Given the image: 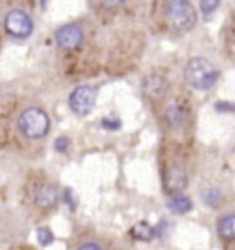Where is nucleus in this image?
<instances>
[{
	"mask_svg": "<svg viewBox=\"0 0 235 250\" xmlns=\"http://www.w3.org/2000/svg\"><path fill=\"white\" fill-rule=\"evenodd\" d=\"M164 17L176 32H189L197 21V14L189 0H165Z\"/></svg>",
	"mask_w": 235,
	"mask_h": 250,
	"instance_id": "nucleus-1",
	"label": "nucleus"
},
{
	"mask_svg": "<svg viewBox=\"0 0 235 250\" xmlns=\"http://www.w3.org/2000/svg\"><path fill=\"white\" fill-rule=\"evenodd\" d=\"M219 76H220V72L213 66L208 59L199 58V57L190 59L184 70L186 81L192 88L199 89V91L212 88L214 83L219 79Z\"/></svg>",
	"mask_w": 235,
	"mask_h": 250,
	"instance_id": "nucleus-2",
	"label": "nucleus"
},
{
	"mask_svg": "<svg viewBox=\"0 0 235 250\" xmlns=\"http://www.w3.org/2000/svg\"><path fill=\"white\" fill-rule=\"evenodd\" d=\"M20 129L29 139L43 138L50 126V120L44 111L37 107H30L25 110L20 117Z\"/></svg>",
	"mask_w": 235,
	"mask_h": 250,
	"instance_id": "nucleus-3",
	"label": "nucleus"
},
{
	"mask_svg": "<svg viewBox=\"0 0 235 250\" xmlns=\"http://www.w3.org/2000/svg\"><path fill=\"white\" fill-rule=\"evenodd\" d=\"M96 91L89 85H80L69 96L70 109L79 116H87L95 107Z\"/></svg>",
	"mask_w": 235,
	"mask_h": 250,
	"instance_id": "nucleus-4",
	"label": "nucleus"
},
{
	"mask_svg": "<svg viewBox=\"0 0 235 250\" xmlns=\"http://www.w3.org/2000/svg\"><path fill=\"white\" fill-rule=\"evenodd\" d=\"M4 25H6L8 33L11 36L18 37V39L29 37L33 30V22L29 18V15L21 10H14V11L8 13Z\"/></svg>",
	"mask_w": 235,
	"mask_h": 250,
	"instance_id": "nucleus-5",
	"label": "nucleus"
},
{
	"mask_svg": "<svg viewBox=\"0 0 235 250\" xmlns=\"http://www.w3.org/2000/svg\"><path fill=\"white\" fill-rule=\"evenodd\" d=\"M55 40L61 48L64 50H74L83 42V30L73 23L64 25L55 32Z\"/></svg>",
	"mask_w": 235,
	"mask_h": 250,
	"instance_id": "nucleus-6",
	"label": "nucleus"
},
{
	"mask_svg": "<svg viewBox=\"0 0 235 250\" xmlns=\"http://www.w3.org/2000/svg\"><path fill=\"white\" fill-rule=\"evenodd\" d=\"M165 186L172 192L182 191L187 186V176H186L184 170L180 169V168H172L168 172L167 179H165Z\"/></svg>",
	"mask_w": 235,
	"mask_h": 250,
	"instance_id": "nucleus-7",
	"label": "nucleus"
},
{
	"mask_svg": "<svg viewBox=\"0 0 235 250\" xmlns=\"http://www.w3.org/2000/svg\"><path fill=\"white\" fill-rule=\"evenodd\" d=\"M58 199L57 190L51 186H43L36 191V204L42 208H51Z\"/></svg>",
	"mask_w": 235,
	"mask_h": 250,
	"instance_id": "nucleus-8",
	"label": "nucleus"
},
{
	"mask_svg": "<svg viewBox=\"0 0 235 250\" xmlns=\"http://www.w3.org/2000/svg\"><path fill=\"white\" fill-rule=\"evenodd\" d=\"M168 209L175 214H186L192 209V201L186 195H175L168 201Z\"/></svg>",
	"mask_w": 235,
	"mask_h": 250,
	"instance_id": "nucleus-9",
	"label": "nucleus"
},
{
	"mask_svg": "<svg viewBox=\"0 0 235 250\" xmlns=\"http://www.w3.org/2000/svg\"><path fill=\"white\" fill-rule=\"evenodd\" d=\"M217 231L221 238L227 241H235V213L224 216L217 226Z\"/></svg>",
	"mask_w": 235,
	"mask_h": 250,
	"instance_id": "nucleus-10",
	"label": "nucleus"
},
{
	"mask_svg": "<svg viewBox=\"0 0 235 250\" xmlns=\"http://www.w3.org/2000/svg\"><path fill=\"white\" fill-rule=\"evenodd\" d=\"M131 235L135 239H139V241H150L151 238L155 236V228L151 226H149L145 221H140L138 224H135L131 229Z\"/></svg>",
	"mask_w": 235,
	"mask_h": 250,
	"instance_id": "nucleus-11",
	"label": "nucleus"
},
{
	"mask_svg": "<svg viewBox=\"0 0 235 250\" xmlns=\"http://www.w3.org/2000/svg\"><path fill=\"white\" fill-rule=\"evenodd\" d=\"M146 95L158 96L164 95V91H165V81L160 79V77H154V79H147L146 80Z\"/></svg>",
	"mask_w": 235,
	"mask_h": 250,
	"instance_id": "nucleus-12",
	"label": "nucleus"
},
{
	"mask_svg": "<svg viewBox=\"0 0 235 250\" xmlns=\"http://www.w3.org/2000/svg\"><path fill=\"white\" fill-rule=\"evenodd\" d=\"M220 0H201L199 7L204 15H211L213 11H216V8L219 7Z\"/></svg>",
	"mask_w": 235,
	"mask_h": 250,
	"instance_id": "nucleus-13",
	"label": "nucleus"
},
{
	"mask_svg": "<svg viewBox=\"0 0 235 250\" xmlns=\"http://www.w3.org/2000/svg\"><path fill=\"white\" fill-rule=\"evenodd\" d=\"M37 239L43 246H48L54 242V235L48 228H39L37 229Z\"/></svg>",
	"mask_w": 235,
	"mask_h": 250,
	"instance_id": "nucleus-14",
	"label": "nucleus"
},
{
	"mask_svg": "<svg viewBox=\"0 0 235 250\" xmlns=\"http://www.w3.org/2000/svg\"><path fill=\"white\" fill-rule=\"evenodd\" d=\"M204 198H205L206 204L209 205H216L220 199V194L217 190H206L205 194H204Z\"/></svg>",
	"mask_w": 235,
	"mask_h": 250,
	"instance_id": "nucleus-15",
	"label": "nucleus"
},
{
	"mask_svg": "<svg viewBox=\"0 0 235 250\" xmlns=\"http://www.w3.org/2000/svg\"><path fill=\"white\" fill-rule=\"evenodd\" d=\"M69 145H70V142L65 136H61V138L55 140V148H57V151H59V153H65L67 147H69Z\"/></svg>",
	"mask_w": 235,
	"mask_h": 250,
	"instance_id": "nucleus-16",
	"label": "nucleus"
},
{
	"mask_svg": "<svg viewBox=\"0 0 235 250\" xmlns=\"http://www.w3.org/2000/svg\"><path fill=\"white\" fill-rule=\"evenodd\" d=\"M214 109L220 113H230V111H235V104L231 102H217Z\"/></svg>",
	"mask_w": 235,
	"mask_h": 250,
	"instance_id": "nucleus-17",
	"label": "nucleus"
},
{
	"mask_svg": "<svg viewBox=\"0 0 235 250\" xmlns=\"http://www.w3.org/2000/svg\"><path fill=\"white\" fill-rule=\"evenodd\" d=\"M102 125L107 129H118L120 125H121V121L118 120H113V118H103Z\"/></svg>",
	"mask_w": 235,
	"mask_h": 250,
	"instance_id": "nucleus-18",
	"label": "nucleus"
},
{
	"mask_svg": "<svg viewBox=\"0 0 235 250\" xmlns=\"http://www.w3.org/2000/svg\"><path fill=\"white\" fill-rule=\"evenodd\" d=\"M101 1L106 7H118V6L124 4L127 0H101Z\"/></svg>",
	"mask_w": 235,
	"mask_h": 250,
	"instance_id": "nucleus-19",
	"label": "nucleus"
},
{
	"mask_svg": "<svg viewBox=\"0 0 235 250\" xmlns=\"http://www.w3.org/2000/svg\"><path fill=\"white\" fill-rule=\"evenodd\" d=\"M80 249H99V246L95 243H85V245L80 246Z\"/></svg>",
	"mask_w": 235,
	"mask_h": 250,
	"instance_id": "nucleus-20",
	"label": "nucleus"
}]
</instances>
